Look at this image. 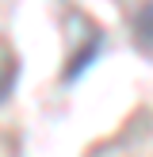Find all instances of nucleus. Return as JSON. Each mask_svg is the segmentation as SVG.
Segmentation results:
<instances>
[{"label": "nucleus", "instance_id": "obj_1", "mask_svg": "<svg viewBox=\"0 0 153 157\" xmlns=\"http://www.w3.org/2000/svg\"><path fill=\"white\" fill-rule=\"evenodd\" d=\"M130 31H134V38H138L142 46H149V50H153V0H145V4L134 12Z\"/></svg>", "mask_w": 153, "mask_h": 157}]
</instances>
